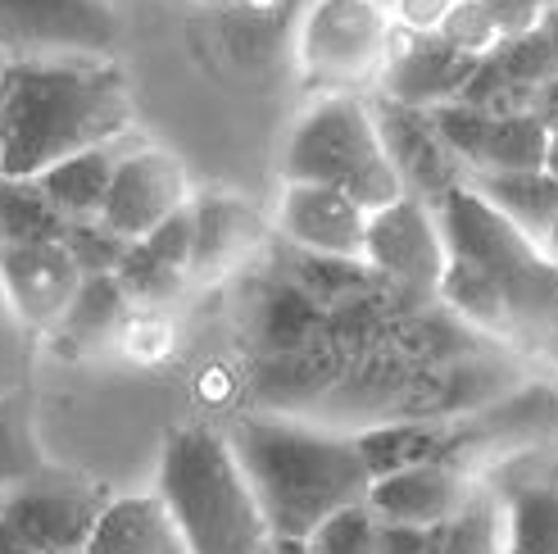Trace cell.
<instances>
[{"instance_id": "6da1fadb", "label": "cell", "mask_w": 558, "mask_h": 554, "mask_svg": "<svg viewBox=\"0 0 558 554\" xmlns=\"http://www.w3.org/2000/svg\"><path fill=\"white\" fill-rule=\"evenodd\" d=\"M128 128L132 87L109 55H14L0 69V178H37Z\"/></svg>"}, {"instance_id": "7a4b0ae2", "label": "cell", "mask_w": 558, "mask_h": 554, "mask_svg": "<svg viewBox=\"0 0 558 554\" xmlns=\"http://www.w3.org/2000/svg\"><path fill=\"white\" fill-rule=\"evenodd\" d=\"M228 446L259 501L272 541H304L323 518L368 495V468L354 436L318 432L277 413H255L228 432Z\"/></svg>"}, {"instance_id": "3957f363", "label": "cell", "mask_w": 558, "mask_h": 554, "mask_svg": "<svg viewBox=\"0 0 558 554\" xmlns=\"http://www.w3.org/2000/svg\"><path fill=\"white\" fill-rule=\"evenodd\" d=\"M155 501L191 554H268L272 537L228 436L178 427L159 455Z\"/></svg>"}, {"instance_id": "277c9868", "label": "cell", "mask_w": 558, "mask_h": 554, "mask_svg": "<svg viewBox=\"0 0 558 554\" xmlns=\"http://www.w3.org/2000/svg\"><path fill=\"white\" fill-rule=\"evenodd\" d=\"M282 173L287 182L341 186L364 214L404 196L396 164L377 142L373 105L359 92H327L314 109H304V119L287 136Z\"/></svg>"}, {"instance_id": "5b68a950", "label": "cell", "mask_w": 558, "mask_h": 554, "mask_svg": "<svg viewBox=\"0 0 558 554\" xmlns=\"http://www.w3.org/2000/svg\"><path fill=\"white\" fill-rule=\"evenodd\" d=\"M432 209H436V224L445 237V251L486 268L499 282V291L509 296L513 327L554 318L558 264L541 251V241H532L522 228H513L509 218L495 205H486L468 182L450 186Z\"/></svg>"}, {"instance_id": "8992f818", "label": "cell", "mask_w": 558, "mask_h": 554, "mask_svg": "<svg viewBox=\"0 0 558 554\" xmlns=\"http://www.w3.org/2000/svg\"><path fill=\"white\" fill-rule=\"evenodd\" d=\"M390 10L381 0H314L300 23V69L323 92H359L373 87L386 46H390Z\"/></svg>"}, {"instance_id": "52a82bcc", "label": "cell", "mask_w": 558, "mask_h": 554, "mask_svg": "<svg viewBox=\"0 0 558 554\" xmlns=\"http://www.w3.org/2000/svg\"><path fill=\"white\" fill-rule=\"evenodd\" d=\"M105 505L109 501L92 482L69 473H46V468L0 491V514L10 518V528L37 554L87 550Z\"/></svg>"}, {"instance_id": "ba28073f", "label": "cell", "mask_w": 558, "mask_h": 554, "mask_svg": "<svg viewBox=\"0 0 558 554\" xmlns=\"http://www.w3.org/2000/svg\"><path fill=\"white\" fill-rule=\"evenodd\" d=\"M427 119L436 136L445 142L463 173H509V169H545V150H549V128L532 115H486L477 105L463 100H445L432 105Z\"/></svg>"}, {"instance_id": "9c48e42d", "label": "cell", "mask_w": 558, "mask_h": 554, "mask_svg": "<svg viewBox=\"0 0 558 554\" xmlns=\"http://www.w3.org/2000/svg\"><path fill=\"white\" fill-rule=\"evenodd\" d=\"M123 19L109 0H0V50L114 55Z\"/></svg>"}, {"instance_id": "30bf717a", "label": "cell", "mask_w": 558, "mask_h": 554, "mask_svg": "<svg viewBox=\"0 0 558 554\" xmlns=\"http://www.w3.org/2000/svg\"><path fill=\"white\" fill-rule=\"evenodd\" d=\"M450 260L445 251V237L436 224V209L423 205L417 196L390 201L381 209L368 214L364 228V264L390 282H400L409 291H436L440 268Z\"/></svg>"}, {"instance_id": "8fae6325", "label": "cell", "mask_w": 558, "mask_h": 554, "mask_svg": "<svg viewBox=\"0 0 558 554\" xmlns=\"http://www.w3.org/2000/svg\"><path fill=\"white\" fill-rule=\"evenodd\" d=\"M477 64V55H463L459 46L445 41L436 27H390L386 64L377 73V96L409 105V109H432L445 100H459L463 82Z\"/></svg>"}, {"instance_id": "7c38bea8", "label": "cell", "mask_w": 558, "mask_h": 554, "mask_svg": "<svg viewBox=\"0 0 558 554\" xmlns=\"http://www.w3.org/2000/svg\"><path fill=\"white\" fill-rule=\"evenodd\" d=\"M186 201H191V186H186L182 159L159 146H142V150H128L114 159L100 218L119 237L136 241V237H146L163 214H173Z\"/></svg>"}, {"instance_id": "4fadbf2b", "label": "cell", "mask_w": 558, "mask_h": 554, "mask_svg": "<svg viewBox=\"0 0 558 554\" xmlns=\"http://www.w3.org/2000/svg\"><path fill=\"white\" fill-rule=\"evenodd\" d=\"M373 123H377V142H381L386 159L396 164L409 196H417L423 205H436L445 191L463 182V164L445 150V142L427 119V109H409V105L377 96Z\"/></svg>"}, {"instance_id": "5bb4252c", "label": "cell", "mask_w": 558, "mask_h": 554, "mask_svg": "<svg viewBox=\"0 0 558 554\" xmlns=\"http://www.w3.org/2000/svg\"><path fill=\"white\" fill-rule=\"evenodd\" d=\"M277 228L314 260H364L368 214L341 186L287 182L282 201H277Z\"/></svg>"}, {"instance_id": "9a60e30c", "label": "cell", "mask_w": 558, "mask_h": 554, "mask_svg": "<svg viewBox=\"0 0 558 554\" xmlns=\"http://www.w3.org/2000/svg\"><path fill=\"white\" fill-rule=\"evenodd\" d=\"M77 282L82 273L60 241L0 245V287H5L10 304L33 332H54Z\"/></svg>"}, {"instance_id": "2e32d148", "label": "cell", "mask_w": 558, "mask_h": 554, "mask_svg": "<svg viewBox=\"0 0 558 554\" xmlns=\"http://www.w3.org/2000/svg\"><path fill=\"white\" fill-rule=\"evenodd\" d=\"M468 495V482L459 468L445 459H423L409 463L400 473H386L368 482L364 505L381 522H413V528H440Z\"/></svg>"}, {"instance_id": "e0dca14e", "label": "cell", "mask_w": 558, "mask_h": 554, "mask_svg": "<svg viewBox=\"0 0 558 554\" xmlns=\"http://www.w3.org/2000/svg\"><path fill=\"white\" fill-rule=\"evenodd\" d=\"M195 218V245H191V277H218L228 273L236 260H245L259 241V214L236 196H209L191 201Z\"/></svg>"}, {"instance_id": "ac0fdd59", "label": "cell", "mask_w": 558, "mask_h": 554, "mask_svg": "<svg viewBox=\"0 0 558 554\" xmlns=\"http://www.w3.org/2000/svg\"><path fill=\"white\" fill-rule=\"evenodd\" d=\"M82 554H191L155 495L109 501Z\"/></svg>"}, {"instance_id": "d6986e66", "label": "cell", "mask_w": 558, "mask_h": 554, "mask_svg": "<svg viewBox=\"0 0 558 554\" xmlns=\"http://www.w3.org/2000/svg\"><path fill=\"white\" fill-rule=\"evenodd\" d=\"M486 205H495L513 228L532 241H545L549 218L558 209V178L549 169H509V173H463Z\"/></svg>"}, {"instance_id": "ffe728a7", "label": "cell", "mask_w": 558, "mask_h": 554, "mask_svg": "<svg viewBox=\"0 0 558 554\" xmlns=\"http://www.w3.org/2000/svg\"><path fill=\"white\" fill-rule=\"evenodd\" d=\"M114 142L105 146H87V150H73L64 159H54L50 169L37 173L41 196L60 209V218H100L105 205V191H109V173H114Z\"/></svg>"}, {"instance_id": "44dd1931", "label": "cell", "mask_w": 558, "mask_h": 554, "mask_svg": "<svg viewBox=\"0 0 558 554\" xmlns=\"http://www.w3.org/2000/svg\"><path fill=\"white\" fill-rule=\"evenodd\" d=\"M505 554H558V473L499 486Z\"/></svg>"}, {"instance_id": "7402d4cb", "label": "cell", "mask_w": 558, "mask_h": 554, "mask_svg": "<svg viewBox=\"0 0 558 554\" xmlns=\"http://www.w3.org/2000/svg\"><path fill=\"white\" fill-rule=\"evenodd\" d=\"M128 310H132V300L123 296L114 273H82L69 310L60 314V323H54V337L73 350L105 346L128 323Z\"/></svg>"}, {"instance_id": "603a6c76", "label": "cell", "mask_w": 558, "mask_h": 554, "mask_svg": "<svg viewBox=\"0 0 558 554\" xmlns=\"http://www.w3.org/2000/svg\"><path fill=\"white\" fill-rule=\"evenodd\" d=\"M436 296L450 304V310L468 323H477L486 332H513V310H509V296L499 291V282L477 268L463 255H450L440 268V282H436Z\"/></svg>"}, {"instance_id": "cb8c5ba5", "label": "cell", "mask_w": 558, "mask_h": 554, "mask_svg": "<svg viewBox=\"0 0 558 554\" xmlns=\"http://www.w3.org/2000/svg\"><path fill=\"white\" fill-rule=\"evenodd\" d=\"M445 436L432 423H390V427H368L354 436V450L364 459L368 478H386V473H400L409 463H423V459H440L445 450Z\"/></svg>"}, {"instance_id": "d4e9b609", "label": "cell", "mask_w": 558, "mask_h": 554, "mask_svg": "<svg viewBox=\"0 0 558 554\" xmlns=\"http://www.w3.org/2000/svg\"><path fill=\"white\" fill-rule=\"evenodd\" d=\"M440 554H505V505H499V491L468 486L463 505L440 528Z\"/></svg>"}, {"instance_id": "484cf974", "label": "cell", "mask_w": 558, "mask_h": 554, "mask_svg": "<svg viewBox=\"0 0 558 554\" xmlns=\"http://www.w3.org/2000/svg\"><path fill=\"white\" fill-rule=\"evenodd\" d=\"M64 218L54 209L37 178H0V245L60 241Z\"/></svg>"}, {"instance_id": "4316f807", "label": "cell", "mask_w": 558, "mask_h": 554, "mask_svg": "<svg viewBox=\"0 0 558 554\" xmlns=\"http://www.w3.org/2000/svg\"><path fill=\"white\" fill-rule=\"evenodd\" d=\"M486 55H490L499 69H505L509 82H518L522 92H532V100H536V92L545 87V82L558 73V50H554V41H549V33H545L541 23L526 27V33L499 37Z\"/></svg>"}, {"instance_id": "83f0119b", "label": "cell", "mask_w": 558, "mask_h": 554, "mask_svg": "<svg viewBox=\"0 0 558 554\" xmlns=\"http://www.w3.org/2000/svg\"><path fill=\"white\" fill-rule=\"evenodd\" d=\"M114 277H119V287H123V296L132 304H150V310H155V304L178 300L182 287L191 282L182 268H173V264H163L159 255H150L142 241H128V251H123Z\"/></svg>"}, {"instance_id": "f1b7e54d", "label": "cell", "mask_w": 558, "mask_h": 554, "mask_svg": "<svg viewBox=\"0 0 558 554\" xmlns=\"http://www.w3.org/2000/svg\"><path fill=\"white\" fill-rule=\"evenodd\" d=\"M41 468V450L33 436V419L19 396H0V491L33 478Z\"/></svg>"}, {"instance_id": "f546056e", "label": "cell", "mask_w": 558, "mask_h": 554, "mask_svg": "<svg viewBox=\"0 0 558 554\" xmlns=\"http://www.w3.org/2000/svg\"><path fill=\"white\" fill-rule=\"evenodd\" d=\"M60 245L77 264V273H114L128 251V237H119L105 218H69L60 232Z\"/></svg>"}, {"instance_id": "4dcf8cb0", "label": "cell", "mask_w": 558, "mask_h": 554, "mask_svg": "<svg viewBox=\"0 0 558 554\" xmlns=\"http://www.w3.org/2000/svg\"><path fill=\"white\" fill-rule=\"evenodd\" d=\"M373 528H377L373 509L359 501V505H345L331 518H323L318 528L304 537V550L310 554H373Z\"/></svg>"}, {"instance_id": "1f68e13d", "label": "cell", "mask_w": 558, "mask_h": 554, "mask_svg": "<svg viewBox=\"0 0 558 554\" xmlns=\"http://www.w3.org/2000/svg\"><path fill=\"white\" fill-rule=\"evenodd\" d=\"M33 337L37 332L19 318L5 287H0V396H19L33 373Z\"/></svg>"}, {"instance_id": "d6a6232c", "label": "cell", "mask_w": 558, "mask_h": 554, "mask_svg": "<svg viewBox=\"0 0 558 554\" xmlns=\"http://www.w3.org/2000/svg\"><path fill=\"white\" fill-rule=\"evenodd\" d=\"M436 33L450 41V46H459L463 55H477V60H482V55H486L499 37H505L482 0H450V5H445V14L436 19Z\"/></svg>"}, {"instance_id": "836d02e7", "label": "cell", "mask_w": 558, "mask_h": 554, "mask_svg": "<svg viewBox=\"0 0 558 554\" xmlns=\"http://www.w3.org/2000/svg\"><path fill=\"white\" fill-rule=\"evenodd\" d=\"M318 327V310L310 300H304L300 291H277L272 300H268V310H264V341L272 346V350H295V346H304V337Z\"/></svg>"}, {"instance_id": "e575fe53", "label": "cell", "mask_w": 558, "mask_h": 554, "mask_svg": "<svg viewBox=\"0 0 558 554\" xmlns=\"http://www.w3.org/2000/svg\"><path fill=\"white\" fill-rule=\"evenodd\" d=\"M146 245L150 255H159L163 264H173V268H182L186 277H191V245H195V218H191V201L186 205H178L173 214H163L159 224L146 232V237H136Z\"/></svg>"}, {"instance_id": "d590c367", "label": "cell", "mask_w": 558, "mask_h": 554, "mask_svg": "<svg viewBox=\"0 0 558 554\" xmlns=\"http://www.w3.org/2000/svg\"><path fill=\"white\" fill-rule=\"evenodd\" d=\"M440 528H413V522H381L377 518L373 554H440Z\"/></svg>"}, {"instance_id": "8d00e7d4", "label": "cell", "mask_w": 558, "mask_h": 554, "mask_svg": "<svg viewBox=\"0 0 558 554\" xmlns=\"http://www.w3.org/2000/svg\"><path fill=\"white\" fill-rule=\"evenodd\" d=\"M482 5L490 10V19L499 23V33L513 37V33H526V27H536L541 14L549 0H482Z\"/></svg>"}, {"instance_id": "74e56055", "label": "cell", "mask_w": 558, "mask_h": 554, "mask_svg": "<svg viewBox=\"0 0 558 554\" xmlns=\"http://www.w3.org/2000/svg\"><path fill=\"white\" fill-rule=\"evenodd\" d=\"M445 5H450V0H390L386 10H390V19H396L400 27H436Z\"/></svg>"}, {"instance_id": "f35d334b", "label": "cell", "mask_w": 558, "mask_h": 554, "mask_svg": "<svg viewBox=\"0 0 558 554\" xmlns=\"http://www.w3.org/2000/svg\"><path fill=\"white\" fill-rule=\"evenodd\" d=\"M532 115H536V119L549 128V136L558 132V73H554V77L545 82V87L536 92V100H532Z\"/></svg>"}, {"instance_id": "ab89813d", "label": "cell", "mask_w": 558, "mask_h": 554, "mask_svg": "<svg viewBox=\"0 0 558 554\" xmlns=\"http://www.w3.org/2000/svg\"><path fill=\"white\" fill-rule=\"evenodd\" d=\"M0 554H37L33 545H27V541L10 528V518H5V514H0Z\"/></svg>"}, {"instance_id": "60d3db41", "label": "cell", "mask_w": 558, "mask_h": 554, "mask_svg": "<svg viewBox=\"0 0 558 554\" xmlns=\"http://www.w3.org/2000/svg\"><path fill=\"white\" fill-rule=\"evenodd\" d=\"M541 27L549 33V41H554V50H558V0H549V5H545V14H541Z\"/></svg>"}, {"instance_id": "b9f144b4", "label": "cell", "mask_w": 558, "mask_h": 554, "mask_svg": "<svg viewBox=\"0 0 558 554\" xmlns=\"http://www.w3.org/2000/svg\"><path fill=\"white\" fill-rule=\"evenodd\" d=\"M541 251L558 264V209H554V218H549V232H545V241H541Z\"/></svg>"}, {"instance_id": "7bdbcfd3", "label": "cell", "mask_w": 558, "mask_h": 554, "mask_svg": "<svg viewBox=\"0 0 558 554\" xmlns=\"http://www.w3.org/2000/svg\"><path fill=\"white\" fill-rule=\"evenodd\" d=\"M268 554H310V550H304V541H272Z\"/></svg>"}, {"instance_id": "ee69618b", "label": "cell", "mask_w": 558, "mask_h": 554, "mask_svg": "<svg viewBox=\"0 0 558 554\" xmlns=\"http://www.w3.org/2000/svg\"><path fill=\"white\" fill-rule=\"evenodd\" d=\"M545 169H549V173L558 178V132L549 136V150H545Z\"/></svg>"}, {"instance_id": "f6af8a7d", "label": "cell", "mask_w": 558, "mask_h": 554, "mask_svg": "<svg viewBox=\"0 0 558 554\" xmlns=\"http://www.w3.org/2000/svg\"><path fill=\"white\" fill-rule=\"evenodd\" d=\"M69 554H82V550H69Z\"/></svg>"}, {"instance_id": "bcb514c9", "label": "cell", "mask_w": 558, "mask_h": 554, "mask_svg": "<svg viewBox=\"0 0 558 554\" xmlns=\"http://www.w3.org/2000/svg\"><path fill=\"white\" fill-rule=\"evenodd\" d=\"M381 5H390V0H381Z\"/></svg>"}]
</instances>
